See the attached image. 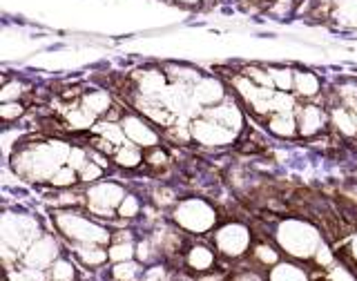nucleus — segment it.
<instances>
[{"label": "nucleus", "instance_id": "nucleus-1", "mask_svg": "<svg viewBox=\"0 0 357 281\" xmlns=\"http://www.w3.org/2000/svg\"><path fill=\"white\" fill-rule=\"evenodd\" d=\"M337 16L344 18L349 25H357V0H342V9Z\"/></svg>", "mask_w": 357, "mask_h": 281}, {"label": "nucleus", "instance_id": "nucleus-2", "mask_svg": "<svg viewBox=\"0 0 357 281\" xmlns=\"http://www.w3.org/2000/svg\"><path fill=\"white\" fill-rule=\"evenodd\" d=\"M181 3H185V5H195V3H199V0H181Z\"/></svg>", "mask_w": 357, "mask_h": 281}]
</instances>
